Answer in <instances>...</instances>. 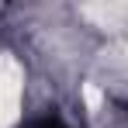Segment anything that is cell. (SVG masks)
Listing matches in <instances>:
<instances>
[{
	"label": "cell",
	"mask_w": 128,
	"mask_h": 128,
	"mask_svg": "<svg viewBox=\"0 0 128 128\" xmlns=\"http://www.w3.org/2000/svg\"><path fill=\"white\" fill-rule=\"evenodd\" d=\"M24 128H69L66 121H59L56 114H42V118H31Z\"/></svg>",
	"instance_id": "obj_1"
}]
</instances>
